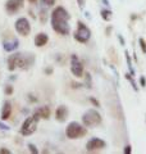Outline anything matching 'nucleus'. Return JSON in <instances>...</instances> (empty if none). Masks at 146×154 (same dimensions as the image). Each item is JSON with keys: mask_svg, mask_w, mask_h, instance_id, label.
<instances>
[{"mask_svg": "<svg viewBox=\"0 0 146 154\" xmlns=\"http://www.w3.org/2000/svg\"><path fill=\"white\" fill-rule=\"evenodd\" d=\"M140 84H141L142 88H145V86H146V79L144 76H140Z\"/></svg>", "mask_w": 146, "mask_h": 154, "instance_id": "nucleus-28", "label": "nucleus"}, {"mask_svg": "<svg viewBox=\"0 0 146 154\" xmlns=\"http://www.w3.org/2000/svg\"><path fill=\"white\" fill-rule=\"evenodd\" d=\"M100 13H101V18H103L105 22H109L111 19V12L109 11V9H103Z\"/></svg>", "mask_w": 146, "mask_h": 154, "instance_id": "nucleus-16", "label": "nucleus"}, {"mask_svg": "<svg viewBox=\"0 0 146 154\" xmlns=\"http://www.w3.org/2000/svg\"><path fill=\"white\" fill-rule=\"evenodd\" d=\"M89 100H90V102H91L92 104L95 105V107H100V103L97 102V100H96L95 98H92V96H91V98H89Z\"/></svg>", "mask_w": 146, "mask_h": 154, "instance_id": "nucleus-25", "label": "nucleus"}, {"mask_svg": "<svg viewBox=\"0 0 146 154\" xmlns=\"http://www.w3.org/2000/svg\"><path fill=\"white\" fill-rule=\"evenodd\" d=\"M11 116H12V104H11V102L7 100V102H4V104H3L0 118H2V121H7Z\"/></svg>", "mask_w": 146, "mask_h": 154, "instance_id": "nucleus-12", "label": "nucleus"}, {"mask_svg": "<svg viewBox=\"0 0 146 154\" xmlns=\"http://www.w3.org/2000/svg\"><path fill=\"white\" fill-rule=\"evenodd\" d=\"M85 76H86V84H87V85H89V86H87V88H90V89H91V88H92V81H91V75H90V73H86Z\"/></svg>", "mask_w": 146, "mask_h": 154, "instance_id": "nucleus-23", "label": "nucleus"}, {"mask_svg": "<svg viewBox=\"0 0 146 154\" xmlns=\"http://www.w3.org/2000/svg\"><path fill=\"white\" fill-rule=\"evenodd\" d=\"M12 152L9 150V149H5V148H2L0 149V154H11Z\"/></svg>", "mask_w": 146, "mask_h": 154, "instance_id": "nucleus-29", "label": "nucleus"}, {"mask_svg": "<svg viewBox=\"0 0 146 154\" xmlns=\"http://www.w3.org/2000/svg\"><path fill=\"white\" fill-rule=\"evenodd\" d=\"M4 93H5L7 95H12L13 94V86L12 85H7L5 89H4Z\"/></svg>", "mask_w": 146, "mask_h": 154, "instance_id": "nucleus-22", "label": "nucleus"}, {"mask_svg": "<svg viewBox=\"0 0 146 154\" xmlns=\"http://www.w3.org/2000/svg\"><path fill=\"white\" fill-rule=\"evenodd\" d=\"M124 55H126V60H127V64H128V68H129L131 75H132V76H135V69H133V67H132V63H131L129 53H128V51H126V53H124Z\"/></svg>", "mask_w": 146, "mask_h": 154, "instance_id": "nucleus-17", "label": "nucleus"}, {"mask_svg": "<svg viewBox=\"0 0 146 154\" xmlns=\"http://www.w3.org/2000/svg\"><path fill=\"white\" fill-rule=\"evenodd\" d=\"M28 2H30V3H31V4H35V3H36V2H37V0H28Z\"/></svg>", "mask_w": 146, "mask_h": 154, "instance_id": "nucleus-34", "label": "nucleus"}, {"mask_svg": "<svg viewBox=\"0 0 146 154\" xmlns=\"http://www.w3.org/2000/svg\"><path fill=\"white\" fill-rule=\"evenodd\" d=\"M104 148H106V143L103 140V139H99V137H92L86 144V150L90 152V153L103 150Z\"/></svg>", "mask_w": 146, "mask_h": 154, "instance_id": "nucleus-8", "label": "nucleus"}, {"mask_svg": "<svg viewBox=\"0 0 146 154\" xmlns=\"http://www.w3.org/2000/svg\"><path fill=\"white\" fill-rule=\"evenodd\" d=\"M91 37V30L87 27L84 22L77 23V28L75 32V40L81 42V44H86Z\"/></svg>", "mask_w": 146, "mask_h": 154, "instance_id": "nucleus-5", "label": "nucleus"}, {"mask_svg": "<svg viewBox=\"0 0 146 154\" xmlns=\"http://www.w3.org/2000/svg\"><path fill=\"white\" fill-rule=\"evenodd\" d=\"M126 79H127V80L129 81V82H131V85H132V88H133V90H135V91H137V90H138L137 84L135 82V80H133L132 75H131V73H127V75H126Z\"/></svg>", "mask_w": 146, "mask_h": 154, "instance_id": "nucleus-18", "label": "nucleus"}, {"mask_svg": "<svg viewBox=\"0 0 146 154\" xmlns=\"http://www.w3.org/2000/svg\"><path fill=\"white\" fill-rule=\"evenodd\" d=\"M103 4H104V5L108 7V5H109V2H108V0H103Z\"/></svg>", "mask_w": 146, "mask_h": 154, "instance_id": "nucleus-33", "label": "nucleus"}, {"mask_svg": "<svg viewBox=\"0 0 146 154\" xmlns=\"http://www.w3.org/2000/svg\"><path fill=\"white\" fill-rule=\"evenodd\" d=\"M118 40L120 41V45H124L126 42H124V38H123V36L122 35H118Z\"/></svg>", "mask_w": 146, "mask_h": 154, "instance_id": "nucleus-31", "label": "nucleus"}, {"mask_svg": "<svg viewBox=\"0 0 146 154\" xmlns=\"http://www.w3.org/2000/svg\"><path fill=\"white\" fill-rule=\"evenodd\" d=\"M19 55H21V53H16V54L9 55V58H8V69L11 71V72H13L14 69L18 68Z\"/></svg>", "mask_w": 146, "mask_h": 154, "instance_id": "nucleus-13", "label": "nucleus"}, {"mask_svg": "<svg viewBox=\"0 0 146 154\" xmlns=\"http://www.w3.org/2000/svg\"><path fill=\"white\" fill-rule=\"evenodd\" d=\"M44 72H45L46 75H50V73H53V69H51V68H49V69H47V68H45V71H44Z\"/></svg>", "mask_w": 146, "mask_h": 154, "instance_id": "nucleus-32", "label": "nucleus"}, {"mask_svg": "<svg viewBox=\"0 0 146 154\" xmlns=\"http://www.w3.org/2000/svg\"><path fill=\"white\" fill-rule=\"evenodd\" d=\"M131 152H132V146H131V145H126L123 153H124V154H129Z\"/></svg>", "mask_w": 146, "mask_h": 154, "instance_id": "nucleus-26", "label": "nucleus"}, {"mask_svg": "<svg viewBox=\"0 0 146 154\" xmlns=\"http://www.w3.org/2000/svg\"><path fill=\"white\" fill-rule=\"evenodd\" d=\"M86 134H87V130H86L85 125H81L76 121L69 122L67 128H65V135H67L68 139H71V140L81 139V137H84Z\"/></svg>", "mask_w": 146, "mask_h": 154, "instance_id": "nucleus-2", "label": "nucleus"}, {"mask_svg": "<svg viewBox=\"0 0 146 154\" xmlns=\"http://www.w3.org/2000/svg\"><path fill=\"white\" fill-rule=\"evenodd\" d=\"M138 44L141 46V49H142V53H145V54H146V41H145V38L140 37L138 38Z\"/></svg>", "mask_w": 146, "mask_h": 154, "instance_id": "nucleus-20", "label": "nucleus"}, {"mask_svg": "<svg viewBox=\"0 0 146 154\" xmlns=\"http://www.w3.org/2000/svg\"><path fill=\"white\" fill-rule=\"evenodd\" d=\"M45 17H46V11H45V9H41V12H40V18H41V22H42V23L46 22Z\"/></svg>", "mask_w": 146, "mask_h": 154, "instance_id": "nucleus-24", "label": "nucleus"}, {"mask_svg": "<svg viewBox=\"0 0 146 154\" xmlns=\"http://www.w3.org/2000/svg\"><path fill=\"white\" fill-rule=\"evenodd\" d=\"M24 5V0H7L5 3V11L9 14H14L19 12Z\"/></svg>", "mask_w": 146, "mask_h": 154, "instance_id": "nucleus-9", "label": "nucleus"}, {"mask_svg": "<svg viewBox=\"0 0 146 154\" xmlns=\"http://www.w3.org/2000/svg\"><path fill=\"white\" fill-rule=\"evenodd\" d=\"M38 121H40V117H37L36 114L31 116V117H27L21 126V135H23V136H30V135H32L37 130Z\"/></svg>", "mask_w": 146, "mask_h": 154, "instance_id": "nucleus-4", "label": "nucleus"}, {"mask_svg": "<svg viewBox=\"0 0 146 154\" xmlns=\"http://www.w3.org/2000/svg\"><path fill=\"white\" fill-rule=\"evenodd\" d=\"M68 108L65 107V105H59V107L56 108L55 110V118L58 122H64L67 117H68Z\"/></svg>", "mask_w": 146, "mask_h": 154, "instance_id": "nucleus-10", "label": "nucleus"}, {"mask_svg": "<svg viewBox=\"0 0 146 154\" xmlns=\"http://www.w3.org/2000/svg\"><path fill=\"white\" fill-rule=\"evenodd\" d=\"M41 3L45 7H53L55 4V0H41Z\"/></svg>", "mask_w": 146, "mask_h": 154, "instance_id": "nucleus-21", "label": "nucleus"}, {"mask_svg": "<svg viewBox=\"0 0 146 154\" xmlns=\"http://www.w3.org/2000/svg\"><path fill=\"white\" fill-rule=\"evenodd\" d=\"M47 41H49V36L45 32H40L35 36V45L38 48H42L44 45H46Z\"/></svg>", "mask_w": 146, "mask_h": 154, "instance_id": "nucleus-15", "label": "nucleus"}, {"mask_svg": "<svg viewBox=\"0 0 146 154\" xmlns=\"http://www.w3.org/2000/svg\"><path fill=\"white\" fill-rule=\"evenodd\" d=\"M19 46V41L17 38H11V40H4L3 41V49L11 53V51H14Z\"/></svg>", "mask_w": 146, "mask_h": 154, "instance_id": "nucleus-11", "label": "nucleus"}, {"mask_svg": "<svg viewBox=\"0 0 146 154\" xmlns=\"http://www.w3.org/2000/svg\"><path fill=\"white\" fill-rule=\"evenodd\" d=\"M27 148H28V150H30L31 153H33V154H37L38 153V149L36 148V145H33L32 143H28L27 144Z\"/></svg>", "mask_w": 146, "mask_h": 154, "instance_id": "nucleus-19", "label": "nucleus"}, {"mask_svg": "<svg viewBox=\"0 0 146 154\" xmlns=\"http://www.w3.org/2000/svg\"><path fill=\"white\" fill-rule=\"evenodd\" d=\"M14 28H16V31L18 32V35L28 36L31 32V23L26 17H21L14 23Z\"/></svg>", "mask_w": 146, "mask_h": 154, "instance_id": "nucleus-6", "label": "nucleus"}, {"mask_svg": "<svg viewBox=\"0 0 146 154\" xmlns=\"http://www.w3.org/2000/svg\"><path fill=\"white\" fill-rule=\"evenodd\" d=\"M71 72L73 73V76L77 77V79H81V77H84V75H85L84 64L81 63L78 57L75 55V54L71 57Z\"/></svg>", "mask_w": 146, "mask_h": 154, "instance_id": "nucleus-7", "label": "nucleus"}, {"mask_svg": "<svg viewBox=\"0 0 146 154\" xmlns=\"http://www.w3.org/2000/svg\"><path fill=\"white\" fill-rule=\"evenodd\" d=\"M101 114L95 109H87L82 116V123L86 127H96L101 123Z\"/></svg>", "mask_w": 146, "mask_h": 154, "instance_id": "nucleus-3", "label": "nucleus"}, {"mask_svg": "<svg viewBox=\"0 0 146 154\" xmlns=\"http://www.w3.org/2000/svg\"><path fill=\"white\" fill-rule=\"evenodd\" d=\"M33 114H36L37 117H40V119H41V118L47 119L49 117H50V108H49L47 105H42V107L37 108Z\"/></svg>", "mask_w": 146, "mask_h": 154, "instance_id": "nucleus-14", "label": "nucleus"}, {"mask_svg": "<svg viewBox=\"0 0 146 154\" xmlns=\"http://www.w3.org/2000/svg\"><path fill=\"white\" fill-rule=\"evenodd\" d=\"M0 128H2V130H5V131H9V130H11V127H9L8 125H4L2 121H0Z\"/></svg>", "mask_w": 146, "mask_h": 154, "instance_id": "nucleus-27", "label": "nucleus"}, {"mask_svg": "<svg viewBox=\"0 0 146 154\" xmlns=\"http://www.w3.org/2000/svg\"><path fill=\"white\" fill-rule=\"evenodd\" d=\"M77 3H78V5H80L81 9H84V7H85V0H77Z\"/></svg>", "mask_w": 146, "mask_h": 154, "instance_id": "nucleus-30", "label": "nucleus"}, {"mask_svg": "<svg viewBox=\"0 0 146 154\" xmlns=\"http://www.w3.org/2000/svg\"><path fill=\"white\" fill-rule=\"evenodd\" d=\"M69 13L67 12V9L64 7H56L54 11L51 13V17H50V23H51V27L56 33L59 35L65 36L69 33Z\"/></svg>", "mask_w": 146, "mask_h": 154, "instance_id": "nucleus-1", "label": "nucleus"}]
</instances>
